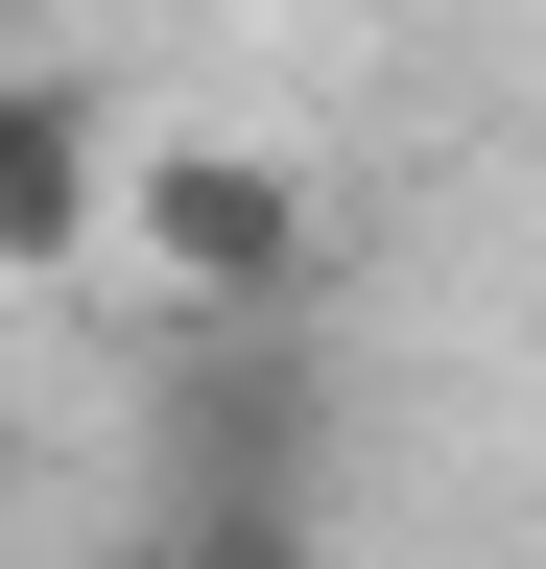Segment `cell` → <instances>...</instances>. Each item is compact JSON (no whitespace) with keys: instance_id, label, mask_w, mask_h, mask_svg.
<instances>
[{"instance_id":"1","label":"cell","mask_w":546,"mask_h":569,"mask_svg":"<svg viewBox=\"0 0 546 569\" xmlns=\"http://www.w3.org/2000/svg\"><path fill=\"white\" fill-rule=\"evenodd\" d=\"M72 238H96V119L0 96V261H72Z\"/></svg>"}]
</instances>
